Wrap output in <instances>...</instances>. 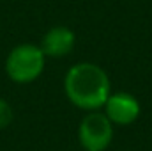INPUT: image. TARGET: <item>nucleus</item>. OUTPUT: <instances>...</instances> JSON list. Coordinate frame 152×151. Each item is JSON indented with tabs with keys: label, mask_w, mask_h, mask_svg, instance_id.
I'll return each instance as SVG.
<instances>
[{
	"label": "nucleus",
	"mask_w": 152,
	"mask_h": 151,
	"mask_svg": "<svg viewBox=\"0 0 152 151\" xmlns=\"http://www.w3.org/2000/svg\"><path fill=\"white\" fill-rule=\"evenodd\" d=\"M64 93L75 107L92 112L104 107L112 94V82L101 66L94 62H76L64 76Z\"/></svg>",
	"instance_id": "1"
},
{
	"label": "nucleus",
	"mask_w": 152,
	"mask_h": 151,
	"mask_svg": "<svg viewBox=\"0 0 152 151\" xmlns=\"http://www.w3.org/2000/svg\"><path fill=\"white\" fill-rule=\"evenodd\" d=\"M46 55L34 43H21L14 46L5 59V73L16 84H30L42 75Z\"/></svg>",
	"instance_id": "2"
},
{
	"label": "nucleus",
	"mask_w": 152,
	"mask_h": 151,
	"mask_svg": "<svg viewBox=\"0 0 152 151\" xmlns=\"http://www.w3.org/2000/svg\"><path fill=\"white\" fill-rule=\"evenodd\" d=\"M113 141V123L104 112H88L78 126V142L85 151H106Z\"/></svg>",
	"instance_id": "3"
},
{
	"label": "nucleus",
	"mask_w": 152,
	"mask_h": 151,
	"mask_svg": "<svg viewBox=\"0 0 152 151\" xmlns=\"http://www.w3.org/2000/svg\"><path fill=\"white\" fill-rule=\"evenodd\" d=\"M104 115L113 123V126H127L133 124L140 114H142V105L138 101V98L131 93H112L103 107Z\"/></svg>",
	"instance_id": "4"
},
{
	"label": "nucleus",
	"mask_w": 152,
	"mask_h": 151,
	"mask_svg": "<svg viewBox=\"0 0 152 151\" xmlns=\"http://www.w3.org/2000/svg\"><path fill=\"white\" fill-rule=\"evenodd\" d=\"M76 44V36L75 32L66 27V25H57V27H51L41 39V50L42 53L51 59H62L66 55H69L73 50H75Z\"/></svg>",
	"instance_id": "5"
},
{
	"label": "nucleus",
	"mask_w": 152,
	"mask_h": 151,
	"mask_svg": "<svg viewBox=\"0 0 152 151\" xmlns=\"http://www.w3.org/2000/svg\"><path fill=\"white\" fill-rule=\"evenodd\" d=\"M12 117H14L12 107L9 105V101H5L4 98H0V130L7 128L12 123Z\"/></svg>",
	"instance_id": "6"
}]
</instances>
